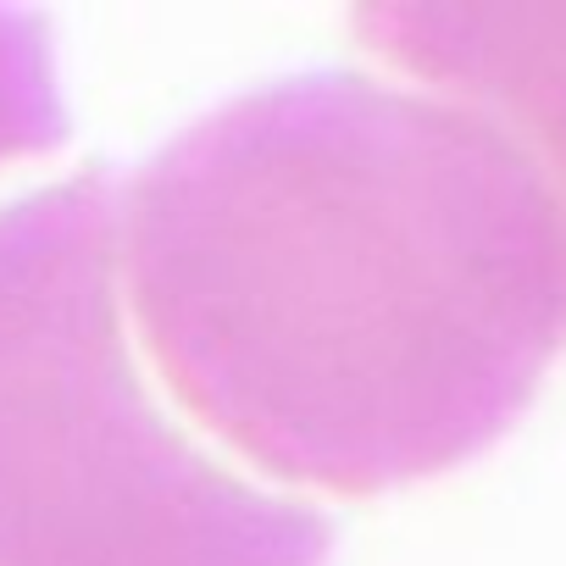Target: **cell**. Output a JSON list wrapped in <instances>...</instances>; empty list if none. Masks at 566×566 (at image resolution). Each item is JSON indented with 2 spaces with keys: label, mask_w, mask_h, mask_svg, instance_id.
<instances>
[{
  "label": "cell",
  "mask_w": 566,
  "mask_h": 566,
  "mask_svg": "<svg viewBox=\"0 0 566 566\" xmlns=\"http://www.w3.org/2000/svg\"><path fill=\"white\" fill-rule=\"evenodd\" d=\"M67 139L51 23L0 7V161L45 156Z\"/></svg>",
  "instance_id": "cell-4"
},
{
  "label": "cell",
  "mask_w": 566,
  "mask_h": 566,
  "mask_svg": "<svg viewBox=\"0 0 566 566\" xmlns=\"http://www.w3.org/2000/svg\"><path fill=\"white\" fill-rule=\"evenodd\" d=\"M139 334L277 478L373 494L494 444L566 345V206L478 106L361 73L250 90L128 184Z\"/></svg>",
  "instance_id": "cell-1"
},
{
  "label": "cell",
  "mask_w": 566,
  "mask_h": 566,
  "mask_svg": "<svg viewBox=\"0 0 566 566\" xmlns=\"http://www.w3.org/2000/svg\"><path fill=\"white\" fill-rule=\"evenodd\" d=\"M334 527L233 478L145 395L117 178L0 206V566H328Z\"/></svg>",
  "instance_id": "cell-2"
},
{
  "label": "cell",
  "mask_w": 566,
  "mask_h": 566,
  "mask_svg": "<svg viewBox=\"0 0 566 566\" xmlns=\"http://www.w3.org/2000/svg\"><path fill=\"white\" fill-rule=\"evenodd\" d=\"M389 62L489 112L566 206V7L538 0H378L356 18Z\"/></svg>",
  "instance_id": "cell-3"
}]
</instances>
